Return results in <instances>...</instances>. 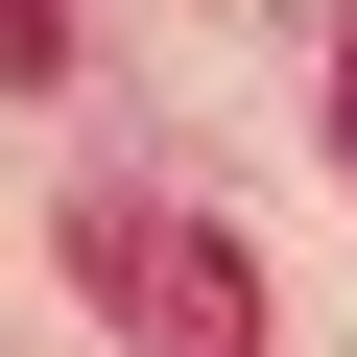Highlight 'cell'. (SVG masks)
<instances>
[{
	"label": "cell",
	"instance_id": "cell-1",
	"mask_svg": "<svg viewBox=\"0 0 357 357\" xmlns=\"http://www.w3.org/2000/svg\"><path fill=\"white\" fill-rule=\"evenodd\" d=\"M72 286H96V333H119V357H262V262H238L215 215L96 191V215H72Z\"/></svg>",
	"mask_w": 357,
	"mask_h": 357
},
{
	"label": "cell",
	"instance_id": "cell-2",
	"mask_svg": "<svg viewBox=\"0 0 357 357\" xmlns=\"http://www.w3.org/2000/svg\"><path fill=\"white\" fill-rule=\"evenodd\" d=\"M333 143H357V24H333Z\"/></svg>",
	"mask_w": 357,
	"mask_h": 357
}]
</instances>
